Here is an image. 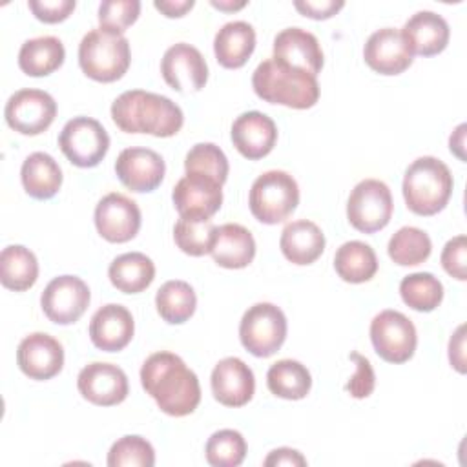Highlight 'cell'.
I'll use <instances>...</instances> for the list:
<instances>
[{
	"label": "cell",
	"mask_w": 467,
	"mask_h": 467,
	"mask_svg": "<svg viewBox=\"0 0 467 467\" xmlns=\"http://www.w3.org/2000/svg\"><path fill=\"white\" fill-rule=\"evenodd\" d=\"M97 232L109 243H126L140 228V210L130 197L111 192L95 208Z\"/></svg>",
	"instance_id": "cell-16"
},
{
	"label": "cell",
	"mask_w": 467,
	"mask_h": 467,
	"mask_svg": "<svg viewBox=\"0 0 467 467\" xmlns=\"http://www.w3.org/2000/svg\"><path fill=\"white\" fill-rule=\"evenodd\" d=\"M266 467H272V465H306V460L305 456L296 451V449H290V447H281V449H275L272 451L265 462H263Z\"/></svg>",
	"instance_id": "cell-47"
},
{
	"label": "cell",
	"mask_w": 467,
	"mask_h": 467,
	"mask_svg": "<svg viewBox=\"0 0 467 467\" xmlns=\"http://www.w3.org/2000/svg\"><path fill=\"white\" fill-rule=\"evenodd\" d=\"M155 306L159 316L170 325H181L188 321L197 306L193 288L181 279L166 281L155 296Z\"/></svg>",
	"instance_id": "cell-34"
},
{
	"label": "cell",
	"mask_w": 467,
	"mask_h": 467,
	"mask_svg": "<svg viewBox=\"0 0 467 467\" xmlns=\"http://www.w3.org/2000/svg\"><path fill=\"white\" fill-rule=\"evenodd\" d=\"M135 323L131 312L117 303L100 306L89 321L91 343L104 352H119L131 341Z\"/></svg>",
	"instance_id": "cell-23"
},
{
	"label": "cell",
	"mask_w": 467,
	"mask_h": 467,
	"mask_svg": "<svg viewBox=\"0 0 467 467\" xmlns=\"http://www.w3.org/2000/svg\"><path fill=\"white\" fill-rule=\"evenodd\" d=\"M275 140V122L261 111L241 113L232 124V142L237 151L250 161L268 155L274 150Z\"/></svg>",
	"instance_id": "cell-22"
},
{
	"label": "cell",
	"mask_w": 467,
	"mask_h": 467,
	"mask_svg": "<svg viewBox=\"0 0 467 467\" xmlns=\"http://www.w3.org/2000/svg\"><path fill=\"white\" fill-rule=\"evenodd\" d=\"M20 179L27 195L44 201L55 197L60 190L62 170L51 155L44 151H35L24 161Z\"/></svg>",
	"instance_id": "cell-28"
},
{
	"label": "cell",
	"mask_w": 467,
	"mask_h": 467,
	"mask_svg": "<svg viewBox=\"0 0 467 467\" xmlns=\"http://www.w3.org/2000/svg\"><path fill=\"white\" fill-rule=\"evenodd\" d=\"M401 36L405 38L410 53L432 57L441 53L449 44V24L434 11H418L403 26Z\"/></svg>",
	"instance_id": "cell-24"
},
{
	"label": "cell",
	"mask_w": 467,
	"mask_h": 467,
	"mask_svg": "<svg viewBox=\"0 0 467 467\" xmlns=\"http://www.w3.org/2000/svg\"><path fill=\"white\" fill-rule=\"evenodd\" d=\"M223 184L202 173H186L175 184L171 199L181 217L210 219L223 204Z\"/></svg>",
	"instance_id": "cell-13"
},
{
	"label": "cell",
	"mask_w": 467,
	"mask_h": 467,
	"mask_svg": "<svg viewBox=\"0 0 467 467\" xmlns=\"http://www.w3.org/2000/svg\"><path fill=\"white\" fill-rule=\"evenodd\" d=\"M392 210L390 190L378 179L358 182L347 201L348 223L363 234H374L385 228L392 217Z\"/></svg>",
	"instance_id": "cell-8"
},
{
	"label": "cell",
	"mask_w": 467,
	"mask_h": 467,
	"mask_svg": "<svg viewBox=\"0 0 467 467\" xmlns=\"http://www.w3.org/2000/svg\"><path fill=\"white\" fill-rule=\"evenodd\" d=\"M130 42L124 35L108 29H93L80 40V69L97 82H115L130 67Z\"/></svg>",
	"instance_id": "cell-5"
},
{
	"label": "cell",
	"mask_w": 467,
	"mask_h": 467,
	"mask_svg": "<svg viewBox=\"0 0 467 467\" xmlns=\"http://www.w3.org/2000/svg\"><path fill=\"white\" fill-rule=\"evenodd\" d=\"M376 354L389 363H405L414 356L418 334L412 321L398 310H381L370 323Z\"/></svg>",
	"instance_id": "cell-10"
},
{
	"label": "cell",
	"mask_w": 467,
	"mask_h": 467,
	"mask_svg": "<svg viewBox=\"0 0 467 467\" xmlns=\"http://www.w3.org/2000/svg\"><path fill=\"white\" fill-rule=\"evenodd\" d=\"M58 146L67 161L78 168L97 166L109 150V135L104 126L91 117L67 120L58 135Z\"/></svg>",
	"instance_id": "cell-9"
},
{
	"label": "cell",
	"mask_w": 467,
	"mask_h": 467,
	"mask_svg": "<svg viewBox=\"0 0 467 467\" xmlns=\"http://www.w3.org/2000/svg\"><path fill=\"white\" fill-rule=\"evenodd\" d=\"M31 13L44 24H57L66 20L73 9L75 0H29Z\"/></svg>",
	"instance_id": "cell-44"
},
{
	"label": "cell",
	"mask_w": 467,
	"mask_h": 467,
	"mask_svg": "<svg viewBox=\"0 0 467 467\" xmlns=\"http://www.w3.org/2000/svg\"><path fill=\"white\" fill-rule=\"evenodd\" d=\"M348 358L356 363V374L350 378L347 390L350 392V396H354L358 400L370 396L374 390V383H376V376H374L370 361L358 352H352Z\"/></svg>",
	"instance_id": "cell-43"
},
{
	"label": "cell",
	"mask_w": 467,
	"mask_h": 467,
	"mask_svg": "<svg viewBox=\"0 0 467 467\" xmlns=\"http://www.w3.org/2000/svg\"><path fill=\"white\" fill-rule=\"evenodd\" d=\"M465 257H467V239L465 235H456L451 241H447L441 250V266L454 279L465 281L467 279Z\"/></svg>",
	"instance_id": "cell-42"
},
{
	"label": "cell",
	"mask_w": 467,
	"mask_h": 467,
	"mask_svg": "<svg viewBox=\"0 0 467 467\" xmlns=\"http://www.w3.org/2000/svg\"><path fill=\"white\" fill-rule=\"evenodd\" d=\"M155 463V451L142 436H124L117 440L108 452L109 467H151Z\"/></svg>",
	"instance_id": "cell-40"
},
{
	"label": "cell",
	"mask_w": 467,
	"mask_h": 467,
	"mask_svg": "<svg viewBox=\"0 0 467 467\" xmlns=\"http://www.w3.org/2000/svg\"><path fill=\"white\" fill-rule=\"evenodd\" d=\"M155 9H159L168 18H179L184 16L193 5V0H155Z\"/></svg>",
	"instance_id": "cell-48"
},
{
	"label": "cell",
	"mask_w": 467,
	"mask_h": 467,
	"mask_svg": "<svg viewBox=\"0 0 467 467\" xmlns=\"http://www.w3.org/2000/svg\"><path fill=\"white\" fill-rule=\"evenodd\" d=\"M66 58L64 44L57 36L26 40L18 51V66L29 77H46L57 71Z\"/></svg>",
	"instance_id": "cell-30"
},
{
	"label": "cell",
	"mask_w": 467,
	"mask_h": 467,
	"mask_svg": "<svg viewBox=\"0 0 467 467\" xmlns=\"http://www.w3.org/2000/svg\"><path fill=\"white\" fill-rule=\"evenodd\" d=\"M213 7L221 9V11H237V9H243L246 5V2H223V0H212L210 2Z\"/></svg>",
	"instance_id": "cell-50"
},
{
	"label": "cell",
	"mask_w": 467,
	"mask_h": 467,
	"mask_svg": "<svg viewBox=\"0 0 467 467\" xmlns=\"http://www.w3.org/2000/svg\"><path fill=\"white\" fill-rule=\"evenodd\" d=\"M213 398L224 407L246 405L255 390V378L252 368L239 358H224L212 370Z\"/></svg>",
	"instance_id": "cell-19"
},
{
	"label": "cell",
	"mask_w": 467,
	"mask_h": 467,
	"mask_svg": "<svg viewBox=\"0 0 467 467\" xmlns=\"http://www.w3.org/2000/svg\"><path fill=\"white\" fill-rule=\"evenodd\" d=\"M252 215L265 224L286 221L299 204V188L296 179L283 170L261 173L248 195Z\"/></svg>",
	"instance_id": "cell-6"
},
{
	"label": "cell",
	"mask_w": 467,
	"mask_h": 467,
	"mask_svg": "<svg viewBox=\"0 0 467 467\" xmlns=\"http://www.w3.org/2000/svg\"><path fill=\"white\" fill-rule=\"evenodd\" d=\"M239 337L255 358L275 354L286 339V317L272 303H255L241 317Z\"/></svg>",
	"instance_id": "cell-7"
},
{
	"label": "cell",
	"mask_w": 467,
	"mask_h": 467,
	"mask_svg": "<svg viewBox=\"0 0 467 467\" xmlns=\"http://www.w3.org/2000/svg\"><path fill=\"white\" fill-rule=\"evenodd\" d=\"M465 124H460L454 131H452V135H451V139H449V148H451V151L460 159V161H465V153H463V144H465Z\"/></svg>",
	"instance_id": "cell-49"
},
{
	"label": "cell",
	"mask_w": 467,
	"mask_h": 467,
	"mask_svg": "<svg viewBox=\"0 0 467 467\" xmlns=\"http://www.w3.org/2000/svg\"><path fill=\"white\" fill-rule=\"evenodd\" d=\"M290 67L317 75L323 67V51L316 35L301 27H286L274 38V57Z\"/></svg>",
	"instance_id": "cell-21"
},
{
	"label": "cell",
	"mask_w": 467,
	"mask_h": 467,
	"mask_svg": "<svg viewBox=\"0 0 467 467\" xmlns=\"http://www.w3.org/2000/svg\"><path fill=\"white\" fill-rule=\"evenodd\" d=\"M16 363L31 379H51L62 370L64 348L53 336L33 332L20 341L16 348Z\"/></svg>",
	"instance_id": "cell-18"
},
{
	"label": "cell",
	"mask_w": 467,
	"mask_h": 467,
	"mask_svg": "<svg viewBox=\"0 0 467 467\" xmlns=\"http://www.w3.org/2000/svg\"><path fill=\"white\" fill-rule=\"evenodd\" d=\"M255 49V31L248 22L234 20L224 24L213 38L217 62L226 69H237L246 64Z\"/></svg>",
	"instance_id": "cell-27"
},
{
	"label": "cell",
	"mask_w": 467,
	"mask_h": 467,
	"mask_svg": "<svg viewBox=\"0 0 467 467\" xmlns=\"http://www.w3.org/2000/svg\"><path fill=\"white\" fill-rule=\"evenodd\" d=\"M365 62L381 75H400L412 64V53L400 29L383 27L374 31L363 49Z\"/></svg>",
	"instance_id": "cell-20"
},
{
	"label": "cell",
	"mask_w": 467,
	"mask_h": 467,
	"mask_svg": "<svg viewBox=\"0 0 467 467\" xmlns=\"http://www.w3.org/2000/svg\"><path fill=\"white\" fill-rule=\"evenodd\" d=\"M465 325H460L449 341V361L458 372H465Z\"/></svg>",
	"instance_id": "cell-46"
},
{
	"label": "cell",
	"mask_w": 467,
	"mask_h": 467,
	"mask_svg": "<svg viewBox=\"0 0 467 467\" xmlns=\"http://www.w3.org/2000/svg\"><path fill=\"white\" fill-rule=\"evenodd\" d=\"M38 261L22 244H9L0 254V281L5 288L24 292L36 283Z\"/></svg>",
	"instance_id": "cell-31"
},
{
	"label": "cell",
	"mask_w": 467,
	"mask_h": 467,
	"mask_svg": "<svg viewBox=\"0 0 467 467\" xmlns=\"http://www.w3.org/2000/svg\"><path fill=\"white\" fill-rule=\"evenodd\" d=\"M268 390L283 400H303L312 387L308 368L296 359H279L266 372Z\"/></svg>",
	"instance_id": "cell-33"
},
{
	"label": "cell",
	"mask_w": 467,
	"mask_h": 467,
	"mask_svg": "<svg viewBox=\"0 0 467 467\" xmlns=\"http://www.w3.org/2000/svg\"><path fill=\"white\" fill-rule=\"evenodd\" d=\"M140 383L168 416H188L201 401V385L195 372L173 352L151 354L142 363Z\"/></svg>",
	"instance_id": "cell-1"
},
{
	"label": "cell",
	"mask_w": 467,
	"mask_h": 467,
	"mask_svg": "<svg viewBox=\"0 0 467 467\" xmlns=\"http://www.w3.org/2000/svg\"><path fill=\"white\" fill-rule=\"evenodd\" d=\"M345 5V2L341 0H296L294 7L314 20H327L330 16H334L341 7Z\"/></svg>",
	"instance_id": "cell-45"
},
{
	"label": "cell",
	"mask_w": 467,
	"mask_h": 467,
	"mask_svg": "<svg viewBox=\"0 0 467 467\" xmlns=\"http://www.w3.org/2000/svg\"><path fill=\"white\" fill-rule=\"evenodd\" d=\"M279 248L290 263L312 265L325 250V235L312 221H292L281 232Z\"/></svg>",
	"instance_id": "cell-26"
},
{
	"label": "cell",
	"mask_w": 467,
	"mask_h": 467,
	"mask_svg": "<svg viewBox=\"0 0 467 467\" xmlns=\"http://www.w3.org/2000/svg\"><path fill=\"white\" fill-rule=\"evenodd\" d=\"M334 268L347 283H365L378 272L376 252L363 241L343 243L334 255Z\"/></svg>",
	"instance_id": "cell-32"
},
{
	"label": "cell",
	"mask_w": 467,
	"mask_h": 467,
	"mask_svg": "<svg viewBox=\"0 0 467 467\" xmlns=\"http://www.w3.org/2000/svg\"><path fill=\"white\" fill-rule=\"evenodd\" d=\"M452 193V175L445 162L425 155L416 159L403 177V199L416 215H434L445 208Z\"/></svg>",
	"instance_id": "cell-4"
},
{
	"label": "cell",
	"mask_w": 467,
	"mask_h": 467,
	"mask_svg": "<svg viewBox=\"0 0 467 467\" xmlns=\"http://www.w3.org/2000/svg\"><path fill=\"white\" fill-rule=\"evenodd\" d=\"M140 13L139 0H106L99 5V24L102 29L122 35Z\"/></svg>",
	"instance_id": "cell-41"
},
{
	"label": "cell",
	"mask_w": 467,
	"mask_h": 467,
	"mask_svg": "<svg viewBox=\"0 0 467 467\" xmlns=\"http://www.w3.org/2000/svg\"><path fill=\"white\" fill-rule=\"evenodd\" d=\"M108 277L117 290L124 294H139L155 279V265L140 252H128L111 261Z\"/></svg>",
	"instance_id": "cell-29"
},
{
	"label": "cell",
	"mask_w": 467,
	"mask_h": 467,
	"mask_svg": "<svg viewBox=\"0 0 467 467\" xmlns=\"http://www.w3.org/2000/svg\"><path fill=\"white\" fill-rule=\"evenodd\" d=\"M400 294L403 303L412 310L431 312L443 299V285L429 272H416L401 279Z\"/></svg>",
	"instance_id": "cell-36"
},
{
	"label": "cell",
	"mask_w": 467,
	"mask_h": 467,
	"mask_svg": "<svg viewBox=\"0 0 467 467\" xmlns=\"http://www.w3.org/2000/svg\"><path fill=\"white\" fill-rule=\"evenodd\" d=\"M166 164L162 157L150 148H126L115 161L119 181L131 192H153L164 179Z\"/></svg>",
	"instance_id": "cell-17"
},
{
	"label": "cell",
	"mask_w": 467,
	"mask_h": 467,
	"mask_svg": "<svg viewBox=\"0 0 467 467\" xmlns=\"http://www.w3.org/2000/svg\"><path fill=\"white\" fill-rule=\"evenodd\" d=\"M217 226L212 219H188L181 217L173 228L175 244L188 255L201 257L212 252Z\"/></svg>",
	"instance_id": "cell-37"
},
{
	"label": "cell",
	"mask_w": 467,
	"mask_h": 467,
	"mask_svg": "<svg viewBox=\"0 0 467 467\" xmlns=\"http://www.w3.org/2000/svg\"><path fill=\"white\" fill-rule=\"evenodd\" d=\"M210 254L223 268H244L255 257L254 235L237 223H226L217 228Z\"/></svg>",
	"instance_id": "cell-25"
},
{
	"label": "cell",
	"mask_w": 467,
	"mask_h": 467,
	"mask_svg": "<svg viewBox=\"0 0 467 467\" xmlns=\"http://www.w3.org/2000/svg\"><path fill=\"white\" fill-rule=\"evenodd\" d=\"M9 128L22 135H40L57 117L55 99L42 89H20L13 93L4 109Z\"/></svg>",
	"instance_id": "cell-11"
},
{
	"label": "cell",
	"mask_w": 467,
	"mask_h": 467,
	"mask_svg": "<svg viewBox=\"0 0 467 467\" xmlns=\"http://www.w3.org/2000/svg\"><path fill=\"white\" fill-rule=\"evenodd\" d=\"M111 119L126 133L153 137H173L184 122L182 109L171 99L144 89L119 95L111 104Z\"/></svg>",
	"instance_id": "cell-2"
},
{
	"label": "cell",
	"mask_w": 467,
	"mask_h": 467,
	"mask_svg": "<svg viewBox=\"0 0 467 467\" xmlns=\"http://www.w3.org/2000/svg\"><path fill=\"white\" fill-rule=\"evenodd\" d=\"M89 299V288L80 277L58 275L44 288L40 305L49 321L57 325H71L86 312Z\"/></svg>",
	"instance_id": "cell-12"
},
{
	"label": "cell",
	"mask_w": 467,
	"mask_h": 467,
	"mask_svg": "<svg viewBox=\"0 0 467 467\" xmlns=\"http://www.w3.org/2000/svg\"><path fill=\"white\" fill-rule=\"evenodd\" d=\"M252 88L265 102L294 109H308L319 99V84L314 75L281 64L275 58H266L255 67Z\"/></svg>",
	"instance_id": "cell-3"
},
{
	"label": "cell",
	"mask_w": 467,
	"mask_h": 467,
	"mask_svg": "<svg viewBox=\"0 0 467 467\" xmlns=\"http://www.w3.org/2000/svg\"><path fill=\"white\" fill-rule=\"evenodd\" d=\"M77 387L84 400L99 407L122 403L130 390L126 372L117 365L102 361L86 365L78 372Z\"/></svg>",
	"instance_id": "cell-15"
},
{
	"label": "cell",
	"mask_w": 467,
	"mask_h": 467,
	"mask_svg": "<svg viewBox=\"0 0 467 467\" xmlns=\"http://www.w3.org/2000/svg\"><path fill=\"white\" fill-rule=\"evenodd\" d=\"M161 73L164 82L175 91H199L208 80V66L202 53L186 44L179 42L166 49Z\"/></svg>",
	"instance_id": "cell-14"
},
{
	"label": "cell",
	"mask_w": 467,
	"mask_h": 467,
	"mask_svg": "<svg viewBox=\"0 0 467 467\" xmlns=\"http://www.w3.org/2000/svg\"><path fill=\"white\" fill-rule=\"evenodd\" d=\"M186 173H202L224 184L228 179V159L224 151L213 142L195 144L184 159Z\"/></svg>",
	"instance_id": "cell-39"
},
{
	"label": "cell",
	"mask_w": 467,
	"mask_h": 467,
	"mask_svg": "<svg viewBox=\"0 0 467 467\" xmlns=\"http://www.w3.org/2000/svg\"><path fill=\"white\" fill-rule=\"evenodd\" d=\"M204 452L213 467H237L246 456V441L239 431L221 429L208 438Z\"/></svg>",
	"instance_id": "cell-38"
},
{
	"label": "cell",
	"mask_w": 467,
	"mask_h": 467,
	"mask_svg": "<svg viewBox=\"0 0 467 467\" xmlns=\"http://www.w3.org/2000/svg\"><path fill=\"white\" fill-rule=\"evenodd\" d=\"M389 257L400 266H414L429 259L432 252L431 237L416 228V226H403L400 228L389 241Z\"/></svg>",
	"instance_id": "cell-35"
}]
</instances>
